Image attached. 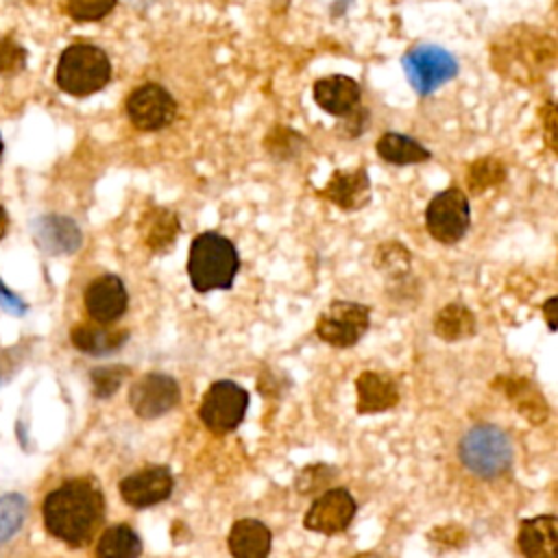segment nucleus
Returning a JSON list of instances; mask_svg holds the SVG:
<instances>
[{
    "label": "nucleus",
    "instance_id": "f8f14e48",
    "mask_svg": "<svg viewBox=\"0 0 558 558\" xmlns=\"http://www.w3.org/2000/svg\"><path fill=\"white\" fill-rule=\"evenodd\" d=\"M174 488V477L168 466L150 464L120 480L118 493L131 508H150L170 497Z\"/></svg>",
    "mask_w": 558,
    "mask_h": 558
},
{
    "label": "nucleus",
    "instance_id": "7c9ffc66",
    "mask_svg": "<svg viewBox=\"0 0 558 558\" xmlns=\"http://www.w3.org/2000/svg\"><path fill=\"white\" fill-rule=\"evenodd\" d=\"M126 375H129V368H126V366H120V364H107V366L94 368V371L89 373L94 395L100 397V399H107V397L116 395Z\"/></svg>",
    "mask_w": 558,
    "mask_h": 558
},
{
    "label": "nucleus",
    "instance_id": "c9c22d12",
    "mask_svg": "<svg viewBox=\"0 0 558 558\" xmlns=\"http://www.w3.org/2000/svg\"><path fill=\"white\" fill-rule=\"evenodd\" d=\"M7 231H9V214H7V209L0 205V240L7 235Z\"/></svg>",
    "mask_w": 558,
    "mask_h": 558
},
{
    "label": "nucleus",
    "instance_id": "4c0bfd02",
    "mask_svg": "<svg viewBox=\"0 0 558 558\" xmlns=\"http://www.w3.org/2000/svg\"><path fill=\"white\" fill-rule=\"evenodd\" d=\"M2 153H4V144H2V135H0V157H2Z\"/></svg>",
    "mask_w": 558,
    "mask_h": 558
},
{
    "label": "nucleus",
    "instance_id": "b1692460",
    "mask_svg": "<svg viewBox=\"0 0 558 558\" xmlns=\"http://www.w3.org/2000/svg\"><path fill=\"white\" fill-rule=\"evenodd\" d=\"M475 314L464 303H447L434 316V333L445 342H460L475 333Z\"/></svg>",
    "mask_w": 558,
    "mask_h": 558
},
{
    "label": "nucleus",
    "instance_id": "412c9836",
    "mask_svg": "<svg viewBox=\"0 0 558 558\" xmlns=\"http://www.w3.org/2000/svg\"><path fill=\"white\" fill-rule=\"evenodd\" d=\"M493 386H497L517 405V410L532 423H543L547 418L549 408H547L541 390L530 379L501 375L493 381Z\"/></svg>",
    "mask_w": 558,
    "mask_h": 558
},
{
    "label": "nucleus",
    "instance_id": "f257e3e1",
    "mask_svg": "<svg viewBox=\"0 0 558 558\" xmlns=\"http://www.w3.org/2000/svg\"><path fill=\"white\" fill-rule=\"evenodd\" d=\"M102 514L105 497L100 488L85 477L63 482L46 495L41 506L46 530L72 547H81L92 541Z\"/></svg>",
    "mask_w": 558,
    "mask_h": 558
},
{
    "label": "nucleus",
    "instance_id": "7ed1b4c3",
    "mask_svg": "<svg viewBox=\"0 0 558 558\" xmlns=\"http://www.w3.org/2000/svg\"><path fill=\"white\" fill-rule=\"evenodd\" d=\"M54 81L70 96H92L111 81L109 54L94 44H72L59 54Z\"/></svg>",
    "mask_w": 558,
    "mask_h": 558
},
{
    "label": "nucleus",
    "instance_id": "72a5a7b5",
    "mask_svg": "<svg viewBox=\"0 0 558 558\" xmlns=\"http://www.w3.org/2000/svg\"><path fill=\"white\" fill-rule=\"evenodd\" d=\"M0 307H2L4 312L13 314V316H22V314L26 312V303H24L15 292H11V290L2 283V279H0Z\"/></svg>",
    "mask_w": 558,
    "mask_h": 558
},
{
    "label": "nucleus",
    "instance_id": "aec40b11",
    "mask_svg": "<svg viewBox=\"0 0 558 558\" xmlns=\"http://www.w3.org/2000/svg\"><path fill=\"white\" fill-rule=\"evenodd\" d=\"M129 338L126 329H116L105 323H81L70 331L72 344L89 355H107L118 351Z\"/></svg>",
    "mask_w": 558,
    "mask_h": 558
},
{
    "label": "nucleus",
    "instance_id": "cd10ccee",
    "mask_svg": "<svg viewBox=\"0 0 558 558\" xmlns=\"http://www.w3.org/2000/svg\"><path fill=\"white\" fill-rule=\"evenodd\" d=\"M336 473L338 471L325 462H312L299 471V475L294 477V488L305 497L320 495L323 490L329 488L331 477H336Z\"/></svg>",
    "mask_w": 558,
    "mask_h": 558
},
{
    "label": "nucleus",
    "instance_id": "1a4fd4ad",
    "mask_svg": "<svg viewBox=\"0 0 558 558\" xmlns=\"http://www.w3.org/2000/svg\"><path fill=\"white\" fill-rule=\"evenodd\" d=\"M129 122L144 133H155L170 126L177 118L174 96L159 83L137 85L124 100Z\"/></svg>",
    "mask_w": 558,
    "mask_h": 558
},
{
    "label": "nucleus",
    "instance_id": "393cba45",
    "mask_svg": "<svg viewBox=\"0 0 558 558\" xmlns=\"http://www.w3.org/2000/svg\"><path fill=\"white\" fill-rule=\"evenodd\" d=\"M140 554L142 538L126 523H116L107 527L96 543V558H140Z\"/></svg>",
    "mask_w": 558,
    "mask_h": 558
},
{
    "label": "nucleus",
    "instance_id": "c85d7f7f",
    "mask_svg": "<svg viewBox=\"0 0 558 558\" xmlns=\"http://www.w3.org/2000/svg\"><path fill=\"white\" fill-rule=\"evenodd\" d=\"M375 266L390 277H401L410 270V251L399 242H386L375 253Z\"/></svg>",
    "mask_w": 558,
    "mask_h": 558
},
{
    "label": "nucleus",
    "instance_id": "ddd939ff",
    "mask_svg": "<svg viewBox=\"0 0 558 558\" xmlns=\"http://www.w3.org/2000/svg\"><path fill=\"white\" fill-rule=\"evenodd\" d=\"M83 303L92 320L109 325L122 318V314L129 307L126 286L118 275H100L85 288Z\"/></svg>",
    "mask_w": 558,
    "mask_h": 558
},
{
    "label": "nucleus",
    "instance_id": "0eeeda50",
    "mask_svg": "<svg viewBox=\"0 0 558 558\" xmlns=\"http://www.w3.org/2000/svg\"><path fill=\"white\" fill-rule=\"evenodd\" d=\"M371 327V307L357 301H331L316 318V336L336 347H355Z\"/></svg>",
    "mask_w": 558,
    "mask_h": 558
},
{
    "label": "nucleus",
    "instance_id": "6e6552de",
    "mask_svg": "<svg viewBox=\"0 0 558 558\" xmlns=\"http://www.w3.org/2000/svg\"><path fill=\"white\" fill-rule=\"evenodd\" d=\"M425 227L440 244H458L471 227V209L466 194L451 185L432 196L425 209Z\"/></svg>",
    "mask_w": 558,
    "mask_h": 558
},
{
    "label": "nucleus",
    "instance_id": "e433bc0d",
    "mask_svg": "<svg viewBox=\"0 0 558 558\" xmlns=\"http://www.w3.org/2000/svg\"><path fill=\"white\" fill-rule=\"evenodd\" d=\"M351 558H381V556L375 554V551H364V554H355V556H351Z\"/></svg>",
    "mask_w": 558,
    "mask_h": 558
},
{
    "label": "nucleus",
    "instance_id": "39448f33",
    "mask_svg": "<svg viewBox=\"0 0 558 558\" xmlns=\"http://www.w3.org/2000/svg\"><path fill=\"white\" fill-rule=\"evenodd\" d=\"M408 83L418 96H429L458 74L456 57L434 44H418L401 59Z\"/></svg>",
    "mask_w": 558,
    "mask_h": 558
},
{
    "label": "nucleus",
    "instance_id": "9b49d317",
    "mask_svg": "<svg viewBox=\"0 0 558 558\" xmlns=\"http://www.w3.org/2000/svg\"><path fill=\"white\" fill-rule=\"evenodd\" d=\"M355 512H357V504L347 488H340V486L327 488L320 495H316V499L307 508L303 517V525L310 532L336 536L351 525Z\"/></svg>",
    "mask_w": 558,
    "mask_h": 558
},
{
    "label": "nucleus",
    "instance_id": "a211bd4d",
    "mask_svg": "<svg viewBox=\"0 0 558 558\" xmlns=\"http://www.w3.org/2000/svg\"><path fill=\"white\" fill-rule=\"evenodd\" d=\"M558 519L556 514H538L523 519L517 532V545L525 558H558Z\"/></svg>",
    "mask_w": 558,
    "mask_h": 558
},
{
    "label": "nucleus",
    "instance_id": "f03ea898",
    "mask_svg": "<svg viewBox=\"0 0 558 558\" xmlns=\"http://www.w3.org/2000/svg\"><path fill=\"white\" fill-rule=\"evenodd\" d=\"M240 270V255L235 244L218 233H198L187 251V279L190 286L205 294L214 290H229Z\"/></svg>",
    "mask_w": 558,
    "mask_h": 558
},
{
    "label": "nucleus",
    "instance_id": "473e14b6",
    "mask_svg": "<svg viewBox=\"0 0 558 558\" xmlns=\"http://www.w3.org/2000/svg\"><path fill=\"white\" fill-rule=\"evenodd\" d=\"M429 538L445 545V547H462L466 543V530L458 523L438 525L429 532Z\"/></svg>",
    "mask_w": 558,
    "mask_h": 558
},
{
    "label": "nucleus",
    "instance_id": "423d86ee",
    "mask_svg": "<svg viewBox=\"0 0 558 558\" xmlns=\"http://www.w3.org/2000/svg\"><path fill=\"white\" fill-rule=\"evenodd\" d=\"M246 408L248 392L231 379H218L205 390L198 416L211 434L225 436L240 427L246 416Z\"/></svg>",
    "mask_w": 558,
    "mask_h": 558
},
{
    "label": "nucleus",
    "instance_id": "2f4dec72",
    "mask_svg": "<svg viewBox=\"0 0 558 558\" xmlns=\"http://www.w3.org/2000/svg\"><path fill=\"white\" fill-rule=\"evenodd\" d=\"M26 68V48L13 37H0V76H15Z\"/></svg>",
    "mask_w": 558,
    "mask_h": 558
},
{
    "label": "nucleus",
    "instance_id": "5701e85b",
    "mask_svg": "<svg viewBox=\"0 0 558 558\" xmlns=\"http://www.w3.org/2000/svg\"><path fill=\"white\" fill-rule=\"evenodd\" d=\"M144 242L153 253H166L179 235V218L166 207H153L142 220Z\"/></svg>",
    "mask_w": 558,
    "mask_h": 558
},
{
    "label": "nucleus",
    "instance_id": "6ab92c4d",
    "mask_svg": "<svg viewBox=\"0 0 558 558\" xmlns=\"http://www.w3.org/2000/svg\"><path fill=\"white\" fill-rule=\"evenodd\" d=\"M229 554L233 558H268L272 547V534L259 519H238L227 536Z\"/></svg>",
    "mask_w": 558,
    "mask_h": 558
},
{
    "label": "nucleus",
    "instance_id": "4468645a",
    "mask_svg": "<svg viewBox=\"0 0 558 558\" xmlns=\"http://www.w3.org/2000/svg\"><path fill=\"white\" fill-rule=\"evenodd\" d=\"M314 102L329 116L347 118L360 111L362 87L355 78L344 74H329L312 85Z\"/></svg>",
    "mask_w": 558,
    "mask_h": 558
},
{
    "label": "nucleus",
    "instance_id": "f704fd0d",
    "mask_svg": "<svg viewBox=\"0 0 558 558\" xmlns=\"http://www.w3.org/2000/svg\"><path fill=\"white\" fill-rule=\"evenodd\" d=\"M556 307H558V299H556V296H549V299L541 305L543 316H545V320H547V325H549L551 331H556Z\"/></svg>",
    "mask_w": 558,
    "mask_h": 558
},
{
    "label": "nucleus",
    "instance_id": "20e7f679",
    "mask_svg": "<svg viewBox=\"0 0 558 558\" xmlns=\"http://www.w3.org/2000/svg\"><path fill=\"white\" fill-rule=\"evenodd\" d=\"M462 464L482 480L504 475L512 464V442L497 425H475L460 440Z\"/></svg>",
    "mask_w": 558,
    "mask_h": 558
},
{
    "label": "nucleus",
    "instance_id": "9d476101",
    "mask_svg": "<svg viewBox=\"0 0 558 558\" xmlns=\"http://www.w3.org/2000/svg\"><path fill=\"white\" fill-rule=\"evenodd\" d=\"M181 401V388L166 373H146L129 388V405L140 418H159Z\"/></svg>",
    "mask_w": 558,
    "mask_h": 558
},
{
    "label": "nucleus",
    "instance_id": "a878e982",
    "mask_svg": "<svg viewBox=\"0 0 558 558\" xmlns=\"http://www.w3.org/2000/svg\"><path fill=\"white\" fill-rule=\"evenodd\" d=\"M504 177H506V168L495 157H482L473 161L466 170V183L473 194H482L484 190L499 185Z\"/></svg>",
    "mask_w": 558,
    "mask_h": 558
},
{
    "label": "nucleus",
    "instance_id": "4be33fe9",
    "mask_svg": "<svg viewBox=\"0 0 558 558\" xmlns=\"http://www.w3.org/2000/svg\"><path fill=\"white\" fill-rule=\"evenodd\" d=\"M375 150L384 161L392 166H412V163H423L432 159V150L427 146L397 131L381 133L375 144Z\"/></svg>",
    "mask_w": 558,
    "mask_h": 558
},
{
    "label": "nucleus",
    "instance_id": "bb28decb",
    "mask_svg": "<svg viewBox=\"0 0 558 558\" xmlns=\"http://www.w3.org/2000/svg\"><path fill=\"white\" fill-rule=\"evenodd\" d=\"M28 512V504L20 493H7L0 497V545L7 543L22 527Z\"/></svg>",
    "mask_w": 558,
    "mask_h": 558
},
{
    "label": "nucleus",
    "instance_id": "f3484780",
    "mask_svg": "<svg viewBox=\"0 0 558 558\" xmlns=\"http://www.w3.org/2000/svg\"><path fill=\"white\" fill-rule=\"evenodd\" d=\"M357 412L377 414L392 410L399 403V384L392 375L379 371H362L355 379Z\"/></svg>",
    "mask_w": 558,
    "mask_h": 558
},
{
    "label": "nucleus",
    "instance_id": "c756f323",
    "mask_svg": "<svg viewBox=\"0 0 558 558\" xmlns=\"http://www.w3.org/2000/svg\"><path fill=\"white\" fill-rule=\"evenodd\" d=\"M61 4L74 22H100L116 9L118 0H61Z\"/></svg>",
    "mask_w": 558,
    "mask_h": 558
},
{
    "label": "nucleus",
    "instance_id": "2eb2a0df",
    "mask_svg": "<svg viewBox=\"0 0 558 558\" xmlns=\"http://www.w3.org/2000/svg\"><path fill=\"white\" fill-rule=\"evenodd\" d=\"M318 194L344 211H357L371 201L368 172L366 168L336 170Z\"/></svg>",
    "mask_w": 558,
    "mask_h": 558
},
{
    "label": "nucleus",
    "instance_id": "dca6fc26",
    "mask_svg": "<svg viewBox=\"0 0 558 558\" xmlns=\"http://www.w3.org/2000/svg\"><path fill=\"white\" fill-rule=\"evenodd\" d=\"M33 238L37 246L48 255H72L83 242L78 225L72 218L59 214L37 218L33 225Z\"/></svg>",
    "mask_w": 558,
    "mask_h": 558
}]
</instances>
